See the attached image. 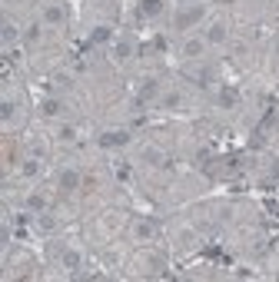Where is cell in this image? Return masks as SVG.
<instances>
[{
	"instance_id": "cell-21",
	"label": "cell",
	"mask_w": 279,
	"mask_h": 282,
	"mask_svg": "<svg viewBox=\"0 0 279 282\" xmlns=\"http://www.w3.org/2000/svg\"><path fill=\"white\" fill-rule=\"evenodd\" d=\"M57 136L64 139V143H70V139H73V136H77V133H73V129H70V126H60V133H57Z\"/></svg>"
},
{
	"instance_id": "cell-2",
	"label": "cell",
	"mask_w": 279,
	"mask_h": 282,
	"mask_svg": "<svg viewBox=\"0 0 279 282\" xmlns=\"http://www.w3.org/2000/svg\"><path fill=\"white\" fill-rule=\"evenodd\" d=\"M127 143H130L127 129H110V133L100 136V146H106V150H117V146H127Z\"/></svg>"
},
{
	"instance_id": "cell-8",
	"label": "cell",
	"mask_w": 279,
	"mask_h": 282,
	"mask_svg": "<svg viewBox=\"0 0 279 282\" xmlns=\"http://www.w3.org/2000/svg\"><path fill=\"white\" fill-rule=\"evenodd\" d=\"M206 43H226V24H213V27H209Z\"/></svg>"
},
{
	"instance_id": "cell-13",
	"label": "cell",
	"mask_w": 279,
	"mask_h": 282,
	"mask_svg": "<svg viewBox=\"0 0 279 282\" xmlns=\"http://www.w3.org/2000/svg\"><path fill=\"white\" fill-rule=\"evenodd\" d=\"M219 103H223V106H233V103H236V90H233V87H223V90H219Z\"/></svg>"
},
{
	"instance_id": "cell-18",
	"label": "cell",
	"mask_w": 279,
	"mask_h": 282,
	"mask_svg": "<svg viewBox=\"0 0 279 282\" xmlns=\"http://www.w3.org/2000/svg\"><path fill=\"white\" fill-rule=\"evenodd\" d=\"M37 229H40V233H50V229H53V219L40 213V219H37Z\"/></svg>"
},
{
	"instance_id": "cell-20",
	"label": "cell",
	"mask_w": 279,
	"mask_h": 282,
	"mask_svg": "<svg viewBox=\"0 0 279 282\" xmlns=\"http://www.w3.org/2000/svg\"><path fill=\"white\" fill-rule=\"evenodd\" d=\"M14 24H10V20H4V43H10V40H14Z\"/></svg>"
},
{
	"instance_id": "cell-24",
	"label": "cell",
	"mask_w": 279,
	"mask_h": 282,
	"mask_svg": "<svg viewBox=\"0 0 279 282\" xmlns=\"http://www.w3.org/2000/svg\"><path fill=\"white\" fill-rule=\"evenodd\" d=\"M276 53H279V40H276Z\"/></svg>"
},
{
	"instance_id": "cell-16",
	"label": "cell",
	"mask_w": 279,
	"mask_h": 282,
	"mask_svg": "<svg viewBox=\"0 0 279 282\" xmlns=\"http://www.w3.org/2000/svg\"><path fill=\"white\" fill-rule=\"evenodd\" d=\"M37 173H40V163H37V156H33V160L24 163V176H37Z\"/></svg>"
},
{
	"instance_id": "cell-6",
	"label": "cell",
	"mask_w": 279,
	"mask_h": 282,
	"mask_svg": "<svg viewBox=\"0 0 279 282\" xmlns=\"http://www.w3.org/2000/svg\"><path fill=\"white\" fill-rule=\"evenodd\" d=\"M163 10V0H140V14L143 17H159Z\"/></svg>"
},
{
	"instance_id": "cell-14",
	"label": "cell",
	"mask_w": 279,
	"mask_h": 282,
	"mask_svg": "<svg viewBox=\"0 0 279 282\" xmlns=\"http://www.w3.org/2000/svg\"><path fill=\"white\" fill-rule=\"evenodd\" d=\"M90 40H93V43H106V40H110V27H96V30L90 33Z\"/></svg>"
},
{
	"instance_id": "cell-22",
	"label": "cell",
	"mask_w": 279,
	"mask_h": 282,
	"mask_svg": "<svg viewBox=\"0 0 279 282\" xmlns=\"http://www.w3.org/2000/svg\"><path fill=\"white\" fill-rule=\"evenodd\" d=\"M30 156H37V160H40V156H47V146H43V143H33V146H30Z\"/></svg>"
},
{
	"instance_id": "cell-7",
	"label": "cell",
	"mask_w": 279,
	"mask_h": 282,
	"mask_svg": "<svg viewBox=\"0 0 279 282\" xmlns=\"http://www.w3.org/2000/svg\"><path fill=\"white\" fill-rule=\"evenodd\" d=\"M43 24H64V7L50 4V7L43 10Z\"/></svg>"
},
{
	"instance_id": "cell-15",
	"label": "cell",
	"mask_w": 279,
	"mask_h": 282,
	"mask_svg": "<svg viewBox=\"0 0 279 282\" xmlns=\"http://www.w3.org/2000/svg\"><path fill=\"white\" fill-rule=\"evenodd\" d=\"M159 106H163V110H176V106H180V93H166Z\"/></svg>"
},
{
	"instance_id": "cell-12",
	"label": "cell",
	"mask_w": 279,
	"mask_h": 282,
	"mask_svg": "<svg viewBox=\"0 0 279 282\" xmlns=\"http://www.w3.org/2000/svg\"><path fill=\"white\" fill-rule=\"evenodd\" d=\"M43 206H47V202H43V196H40V193H30V196H27V209L43 213Z\"/></svg>"
},
{
	"instance_id": "cell-3",
	"label": "cell",
	"mask_w": 279,
	"mask_h": 282,
	"mask_svg": "<svg viewBox=\"0 0 279 282\" xmlns=\"http://www.w3.org/2000/svg\"><path fill=\"white\" fill-rule=\"evenodd\" d=\"M203 50H206V40H203V37H193V40L183 43V56H186V60H196Z\"/></svg>"
},
{
	"instance_id": "cell-25",
	"label": "cell",
	"mask_w": 279,
	"mask_h": 282,
	"mask_svg": "<svg viewBox=\"0 0 279 282\" xmlns=\"http://www.w3.org/2000/svg\"><path fill=\"white\" fill-rule=\"evenodd\" d=\"M190 4H193V0H190Z\"/></svg>"
},
{
	"instance_id": "cell-11",
	"label": "cell",
	"mask_w": 279,
	"mask_h": 282,
	"mask_svg": "<svg viewBox=\"0 0 279 282\" xmlns=\"http://www.w3.org/2000/svg\"><path fill=\"white\" fill-rule=\"evenodd\" d=\"M153 233H156V226H153L150 219H140V223H136V236H140V239H150Z\"/></svg>"
},
{
	"instance_id": "cell-4",
	"label": "cell",
	"mask_w": 279,
	"mask_h": 282,
	"mask_svg": "<svg viewBox=\"0 0 279 282\" xmlns=\"http://www.w3.org/2000/svg\"><path fill=\"white\" fill-rule=\"evenodd\" d=\"M77 186H80V173L77 169H64V173H60V189H64V193H73Z\"/></svg>"
},
{
	"instance_id": "cell-17",
	"label": "cell",
	"mask_w": 279,
	"mask_h": 282,
	"mask_svg": "<svg viewBox=\"0 0 279 282\" xmlns=\"http://www.w3.org/2000/svg\"><path fill=\"white\" fill-rule=\"evenodd\" d=\"M0 116H4V123H10V116H14V100H4V106H0Z\"/></svg>"
},
{
	"instance_id": "cell-19",
	"label": "cell",
	"mask_w": 279,
	"mask_h": 282,
	"mask_svg": "<svg viewBox=\"0 0 279 282\" xmlns=\"http://www.w3.org/2000/svg\"><path fill=\"white\" fill-rule=\"evenodd\" d=\"M146 160H150V163H156V166H163V153H159V150H150V146H146Z\"/></svg>"
},
{
	"instance_id": "cell-10",
	"label": "cell",
	"mask_w": 279,
	"mask_h": 282,
	"mask_svg": "<svg viewBox=\"0 0 279 282\" xmlns=\"http://www.w3.org/2000/svg\"><path fill=\"white\" fill-rule=\"evenodd\" d=\"M113 56H117L120 63H123V60H130V56H133V40H120L117 50H113Z\"/></svg>"
},
{
	"instance_id": "cell-1",
	"label": "cell",
	"mask_w": 279,
	"mask_h": 282,
	"mask_svg": "<svg viewBox=\"0 0 279 282\" xmlns=\"http://www.w3.org/2000/svg\"><path fill=\"white\" fill-rule=\"evenodd\" d=\"M196 20H203V4H193L183 14H176V30H186V27H193Z\"/></svg>"
},
{
	"instance_id": "cell-23",
	"label": "cell",
	"mask_w": 279,
	"mask_h": 282,
	"mask_svg": "<svg viewBox=\"0 0 279 282\" xmlns=\"http://www.w3.org/2000/svg\"><path fill=\"white\" fill-rule=\"evenodd\" d=\"M27 40H30V43H37V40H40V24H33L30 30H27Z\"/></svg>"
},
{
	"instance_id": "cell-9",
	"label": "cell",
	"mask_w": 279,
	"mask_h": 282,
	"mask_svg": "<svg viewBox=\"0 0 279 282\" xmlns=\"http://www.w3.org/2000/svg\"><path fill=\"white\" fill-rule=\"evenodd\" d=\"M40 113H43V116H60V113H64V103H60V100H43V103H40Z\"/></svg>"
},
{
	"instance_id": "cell-5",
	"label": "cell",
	"mask_w": 279,
	"mask_h": 282,
	"mask_svg": "<svg viewBox=\"0 0 279 282\" xmlns=\"http://www.w3.org/2000/svg\"><path fill=\"white\" fill-rule=\"evenodd\" d=\"M80 266H83L80 252H77V249H67V252H64V269H67L70 275H77V272H80Z\"/></svg>"
}]
</instances>
